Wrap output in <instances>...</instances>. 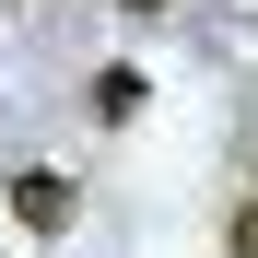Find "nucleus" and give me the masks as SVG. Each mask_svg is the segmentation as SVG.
Segmentation results:
<instances>
[{
  "mask_svg": "<svg viewBox=\"0 0 258 258\" xmlns=\"http://www.w3.org/2000/svg\"><path fill=\"white\" fill-rule=\"evenodd\" d=\"M12 223L24 235H59L71 223V176H59V164H24V176H12Z\"/></svg>",
  "mask_w": 258,
  "mask_h": 258,
  "instance_id": "obj_1",
  "label": "nucleus"
},
{
  "mask_svg": "<svg viewBox=\"0 0 258 258\" xmlns=\"http://www.w3.org/2000/svg\"><path fill=\"white\" fill-rule=\"evenodd\" d=\"M223 246H235V258H258V200L235 211V235H223Z\"/></svg>",
  "mask_w": 258,
  "mask_h": 258,
  "instance_id": "obj_2",
  "label": "nucleus"
},
{
  "mask_svg": "<svg viewBox=\"0 0 258 258\" xmlns=\"http://www.w3.org/2000/svg\"><path fill=\"white\" fill-rule=\"evenodd\" d=\"M129 12H164V0H129Z\"/></svg>",
  "mask_w": 258,
  "mask_h": 258,
  "instance_id": "obj_3",
  "label": "nucleus"
}]
</instances>
